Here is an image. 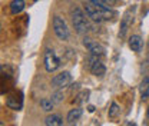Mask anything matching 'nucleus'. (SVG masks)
<instances>
[{
	"label": "nucleus",
	"mask_w": 149,
	"mask_h": 126,
	"mask_svg": "<svg viewBox=\"0 0 149 126\" xmlns=\"http://www.w3.org/2000/svg\"><path fill=\"white\" fill-rule=\"evenodd\" d=\"M142 37L138 36V35H133V36L129 37V47L133 50V52H141L142 49Z\"/></svg>",
	"instance_id": "9"
},
{
	"label": "nucleus",
	"mask_w": 149,
	"mask_h": 126,
	"mask_svg": "<svg viewBox=\"0 0 149 126\" xmlns=\"http://www.w3.org/2000/svg\"><path fill=\"white\" fill-rule=\"evenodd\" d=\"M80 116H82V109L80 108L70 109V110H69V113H68V122L74 123L76 120H79V119H80Z\"/></svg>",
	"instance_id": "12"
},
{
	"label": "nucleus",
	"mask_w": 149,
	"mask_h": 126,
	"mask_svg": "<svg viewBox=\"0 0 149 126\" xmlns=\"http://www.w3.org/2000/svg\"><path fill=\"white\" fill-rule=\"evenodd\" d=\"M35 1H36V0H35Z\"/></svg>",
	"instance_id": "19"
},
{
	"label": "nucleus",
	"mask_w": 149,
	"mask_h": 126,
	"mask_svg": "<svg viewBox=\"0 0 149 126\" xmlns=\"http://www.w3.org/2000/svg\"><path fill=\"white\" fill-rule=\"evenodd\" d=\"M142 72H143L145 76H148L149 74V60L143 62V65H142Z\"/></svg>",
	"instance_id": "16"
},
{
	"label": "nucleus",
	"mask_w": 149,
	"mask_h": 126,
	"mask_svg": "<svg viewBox=\"0 0 149 126\" xmlns=\"http://www.w3.org/2000/svg\"><path fill=\"white\" fill-rule=\"evenodd\" d=\"M132 20H133V12H132V9H129V10L123 15V17H122V22H120V30H119V37L126 36L130 24H132Z\"/></svg>",
	"instance_id": "7"
},
{
	"label": "nucleus",
	"mask_w": 149,
	"mask_h": 126,
	"mask_svg": "<svg viewBox=\"0 0 149 126\" xmlns=\"http://www.w3.org/2000/svg\"><path fill=\"white\" fill-rule=\"evenodd\" d=\"M45 68L49 73L55 72L60 68V59L57 57L55 50H52V49H47L45 52Z\"/></svg>",
	"instance_id": "3"
},
{
	"label": "nucleus",
	"mask_w": 149,
	"mask_h": 126,
	"mask_svg": "<svg viewBox=\"0 0 149 126\" xmlns=\"http://www.w3.org/2000/svg\"><path fill=\"white\" fill-rule=\"evenodd\" d=\"M72 23H73L76 33H79V35H86L91 30V24L88 22V15L80 7H74L72 10Z\"/></svg>",
	"instance_id": "1"
},
{
	"label": "nucleus",
	"mask_w": 149,
	"mask_h": 126,
	"mask_svg": "<svg viewBox=\"0 0 149 126\" xmlns=\"http://www.w3.org/2000/svg\"><path fill=\"white\" fill-rule=\"evenodd\" d=\"M62 96H63V93H62V92H56L55 95L52 96L53 103H59V102H62Z\"/></svg>",
	"instance_id": "15"
},
{
	"label": "nucleus",
	"mask_w": 149,
	"mask_h": 126,
	"mask_svg": "<svg viewBox=\"0 0 149 126\" xmlns=\"http://www.w3.org/2000/svg\"><path fill=\"white\" fill-rule=\"evenodd\" d=\"M119 113H120V108H119V105L113 102V103L111 105V109H109V112H108L109 118H111V119H115V118H116V116H118Z\"/></svg>",
	"instance_id": "14"
},
{
	"label": "nucleus",
	"mask_w": 149,
	"mask_h": 126,
	"mask_svg": "<svg viewBox=\"0 0 149 126\" xmlns=\"http://www.w3.org/2000/svg\"><path fill=\"white\" fill-rule=\"evenodd\" d=\"M65 126H74V123H72V122H69V125H65Z\"/></svg>",
	"instance_id": "18"
},
{
	"label": "nucleus",
	"mask_w": 149,
	"mask_h": 126,
	"mask_svg": "<svg viewBox=\"0 0 149 126\" xmlns=\"http://www.w3.org/2000/svg\"><path fill=\"white\" fill-rule=\"evenodd\" d=\"M53 32L57 36L59 40H68L69 39V29L68 24L60 16H55L53 17Z\"/></svg>",
	"instance_id": "2"
},
{
	"label": "nucleus",
	"mask_w": 149,
	"mask_h": 126,
	"mask_svg": "<svg viewBox=\"0 0 149 126\" xmlns=\"http://www.w3.org/2000/svg\"><path fill=\"white\" fill-rule=\"evenodd\" d=\"M89 68H91L92 74L97 76V77H103V76H105V73H106V68H105V65H103V63L99 60V57H97V56H95V54H92V56L89 57Z\"/></svg>",
	"instance_id": "5"
},
{
	"label": "nucleus",
	"mask_w": 149,
	"mask_h": 126,
	"mask_svg": "<svg viewBox=\"0 0 149 126\" xmlns=\"http://www.w3.org/2000/svg\"><path fill=\"white\" fill-rule=\"evenodd\" d=\"M102 1H103L106 6H109V7H112V6L116 3V0H102Z\"/></svg>",
	"instance_id": "17"
},
{
	"label": "nucleus",
	"mask_w": 149,
	"mask_h": 126,
	"mask_svg": "<svg viewBox=\"0 0 149 126\" xmlns=\"http://www.w3.org/2000/svg\"><path fill=\"white\" fill-rule=\"evenodd\" d=\"M83 46L91 52V54H95L97 57H103L105 56V47L100 43H97L96 40L91 39V37H88V36L83 37Z\"/></svg>",
	"instance_id": "4"
},
{
	"label": "nucleus",
	"mask_w": 149,
	"mask_h": 126,
	"mask_svg": "<svg viewBox=\"0 0 149 126\" xmlns=\"http://www.w3.org/2000/svg\"><path fill=\"white\" fill-rule=\"evenodd\" d=\"M53 100L52 99H42L40 100V108L43 109L45 112H52V109H53Z\"/></svg>",
	"instance_id": "13"
},
{
	"label": "nucleus",
	"mask_w": 149,
	"mask_h": 126,
	"mask_svg": "<svg viewBox=\"0 0 149 126\" xmlns=\"http://www.w3.org/2000/svg\"><path fill=\"white\" fill-rule=\"evenodd\" d=\"M46 126H63V120L59 115H49L46 119Z\"/></svg>",
	"instance_id": "11"
},
{
	"label": "nucleus",
	"mask_w": 149,
	"mask_h": 126,
	"mask_svg": "<svg viewBox=\"0 0 149 126\" xmlns=\"http://www.w3.org/2000/svg\"><path fill=\"white\" fill-rule=\"evenodd\" d=\"M139 93H141V97L142 100H146L149 97V77L145 76L139 85Z\"/></svg>",
	"instance_id": "8"
},
{
	"label": "nucleus",
	"mask_w": 149,
	"mask_h": 126,
	"mask_svg": "<svg viewBox=\"0 0 149 126\" xmlns=\"http://www.w3.org/2000/svg\"><path fill=\"white\" fill-rule=\"evenodd\" d=\"M70 82H72V74L69 72H62V73H59V74H56L55 77L52 79V88L60 89V88L68 86Z\"/></svg>",
	"instance_id": "6"
},
{
	"label": "nucleus",
	"mask_w": 149,
	"mask_h": 126,
	"mask_svg": "<svg viewBox=\"0 0 149 126\" xmlns=\"http://www.w3.org/2000/svg\"><path fill=\"white\" fill-rule=\"evenodd\" d=\"M24 6H26L24 0H13L10 3V12H12V15H19L24 9Z\"/></svg>",
	"instance_id": "10"
}]
</instances>
